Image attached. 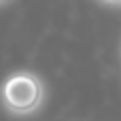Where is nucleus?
<instances>
[{"label": "nucleus", "mask_w": 121, "mask_h": 121, "mask_svg": "<svg viewBox=\"0 0 121 121\" xmlns=\"http://www.w3.org/2000/svg\"><path fill=\"white\" fill-rule=\"evenodd\" d=\"M0 99L4 109L14 117L35 115L47 99L43 79L32 71H16L0 87Z\"/></svg>", "instance_id": "f257e3e1"}, {"label": "nucleus", "mask_w": 121, "mask_h": 121, "mask_svg": "<svg viewBox=\"0 0 121 121\" xmlns=\"http://www.w3.org/2000/svg\"><path fill=\"white\" fill-rule=\"evenodd\" d=\"M105 4H113V6H121V0H101Z\"/></svg>", "instance_id": "f03ea898"}, {"label": "nucleus", "mask_w": 121, "mask_h": 121, "mask_svg": "<svg viewBox=\"0 0 121 121\" xmlns=\"http://www.w3.org/2000/svg\"><path fill=\"white\" fill-rule=\"evenodd\" d=\"M8 2H12V0H0V6H4V4H8Z\"/></svg>", "instance_id": "7ed1b4c3"}]
</instances>
